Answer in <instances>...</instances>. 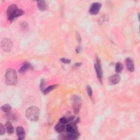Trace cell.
<instances>
[{
  "mask_svg": "<svg viewBox=\"0 0 140 140\" xmlns=\"http://www.w3.org/2000/svg\"><path fill=\"white\" fill-rule=\"evenodd\" d=\"M46 86V83H45V80L42 79L41 80V84H40V89L42 91H43L44 89H46L45 88Z\"/></svg>",
  "mask_w": 140,
  "mask_h": 140,
  "instance_id": "obj_20",
  "label": "cell"
},
{
  "mask_svg": "<svg viewBox=\"0 0 140 140\" xmlns=\"http://www.w3.org/2000/svg\"><path fill=\"white\" fill-rule=\"evenodd\" d=\"M37 3L39 10H40L42 12H44L47 9V4L44 1H38Z\"/></svg>",
  "mask_w": 140,
  "mask_h": 140,
  "instance_id": "obj_11",
  "label": "cell"
},
{
  "mask_svg": "<svg viewBox=\"0 0 140 140\" xmlns=\"http://www.w3.org/2000/svg\"><path fill=\"white\" fill-rule=\"evenodd\" d=\"M101 8V4L98 2L93 3L89 9V12L91 15H96Z\"/></svg>",
  "mask_w": 140,
  "mask_h": 140,
  "instance_id": "obj_7",
  "label": "cell"
},
{
  "mask_svg": "<svg viewBox=\"0 0 140 140\" xmlns=\"http://www.w3.org/2000/svg\"><path fill=\"white\" fill-rule=\"evenodd\" d=\"M13 43L9 39L4 38L1 42V48L4 51L6 52H10L12 49Z\"/></svg>",
  "mask_w": 140,
  "mask_h": 140,
  "instance_id": "obj_6",
  "label": "cell"
},
{
  "mask_svg": "<svg viewBox=\"0 0 140 140\" xmlns=\"http://www.w3.org/2000/svg\"><path fill=\"white\" fill-rule=\"evenodd\" d=\"M31 65L29 63L26 62L21 67V68L19 70V72H20V73H24L25 72H26L28 70L31 69Z\"/></svg>",
  "mask_w": 140,
  "mask_h": 140,
  "instance_id": "obj_12",
  "label": "cell"
},
{
  "mask_svg": "<svg viewBox=\"0 0 140 140\" xmlns=\"http://www.w3.org/2000/svg\"><path fill=\"white\" fill-rule=\"evenodd\" d=\"M76 38H77V40L78 41V42L79 43H80L81 41H82V38H81L80 35L79 33H76Z\"/></svg>",
  "mask_w": 140,
  "mask_h": 140,
  "instance_id": "obj_25",
  "label": "cell"
},
{
  "mask_svg": "<svg viewBox=\"0 0 140 140\" xmlns=\"http://www.w3.org/2000/svg\"><path fill=\"white\" fill-rule=\"evenodd\" d=\"M72 101L74 112L77 114L79 112L81 105H82V100L79 96L75 95L72 97Z\"/></svg>",
  "mask_w": 140,
  "mask_h": 140,
  "instance_id": "obj_5",
  "label": "cell"
},
{
  "mask_svg": "<svg viewBox=\"0 0 140 140\" xmlns=\"http://www.w3.org/2000/svg\"><path fill=\"white\" fill-rule=\"evenodd\" d=\"M59 122H61V123H63V124H66V125H67L69 123L68 119V118H66V117L61 118L60 119Z\"/></svg>",
  "mask_w": 140,
  "mask_h": 140,
  "instance_id": "obj_21",
  "label": "cell"
},
{
  "mask_svg": "<svg viewBox=\"0 0 140 140\" xmlns=\"http://www.w3.org/2000/svg\"><path fill=\"white\" fill-rule=\"evenodd\" d=\"M125 64L129 71L131 72L134 71V70H135V66H134V63L132 59L129 58H127L125 60Z\"/></svg>",
  "mask_w": 140,
  "mask_h": 140,
  "instance_id": "obj_8",
  "label": "cell"
},
{
  "mask_svg": "<svg viewBox=\"0 0 140 140\" xmlns=\"http://www.w3.org/2000/svg\"><path fill=\"white\" fill-rule=\"evenodd\" d=\"M120 80V77L119 75L115 74L112 75L110 78H109V80L110 82L112 84H116L118 83Z\"/></svg>",
  "mask_w": 140,
  "mask_h": 140,
  "instance_id": "obj_13",
  "label": "cell"
},
{
  "mask_svg": "<svg viewBox=\"0 0 140 140\" xmlns=\"http://www.w3.org/2000/svg\"><path fill=\"white\" fill-rule=\"evenodd\" d=\"M57 85H50L48 87H47V88H46V89H44V91H43V93L44 94V95H46V94H48V93H49L50 91H51L52 90H54V89H55L57 87Z\"/></svg>",
  "mask_w": 140,
  "mask_h": 140,
  "instance_id": "obj_16",
  "label": "cell"
},
{
  "mask_svg": "<svg viewBox=\"0 0 140 140\" xmlns=\"http://www.w3.org/2000/svg\"><path fill=\"white\" fill-rule=\"evenodd\" d=\"M24 13V11L18 8L17 5L14 4L9 5L7 10V18L9 21L14 20L15 18L23 15Z\"/></svg>",
  "mask_w": 140,
  "mask_h": 140,
  "instance_id": "obj_1",
  "label": "cell"
},
{
  "mask_svg": "<svg viewBox=\"0 0 140 140\" xmlns=\"http://www.w3.org/2000/svg\"><path fill=\"white\" fill-rule=\"evenodd\" d=\"M5 128L8 134H12L14 133V128L12 125V123L10 121H8L5 124Z\"/></svg>",
  "mask_w": 140,
  "mask_h": 140,
  "instance_id": "obj_14",
  "label": "cell"
},
{
  "mask_svg": "<svg viewBox=\"0 0 140 140\" xmlns=\"http://www.w3.org/2000/svg\"><path fill=\"white\" fill-rule=\"evenodd\" d=\"M86 91H87V94H88L89 97H91L93 96V90H92L91 88L89 85L86 86Z\"/></svg>",
  "mask_w": 140,
  "mask_h": 140,
  "instance_id": "obj_19",
  "label": "cell"
},
{
  "mask_svg": "<svg viewBox=\"0 0 140 140\" xmlns=\"http://www.w3.org/2000/svg\"><path fill=\"white\" fill-rule=\"evenodd\" d=\"M123 70V66L122 63H117L116 65V71L117 73L122 72Z\"/></svg>",
  "mask_w": 140,
  "mask_h": 140,
  "instance_id": "obj_17",
  "label": "cell"
},
{
  "mask_svg": "<svg viewBox=\"0 0 140 140\" xmlns=\"http://www.w3.org/2000/svg\"><path fill=\"white\" fill-rule=\"evenodd\" d=\"M5 83L8 85H14L17 82L18 76L16 72L13 69H8L5 75Z\"/></svg>",
  "mask_w": 140,
  "mask_h": 140,
  "instance_id": "obj_3",
  "label": "cell"
},
{
  "mask_svg": "<svg viewBox=\"0 0 140 140\" xmlns=\"http://www.w3.org/2000/svg\"><path fill=\"white\" fill-rule=\"evenodd\" d=\"M20 27L23 30H25L28 27V25L25 21H21L20 23Z\"/></svg>",
  "mask_w": 140,
  "mask_h": 140,
  "instance_id": "obj_22",
  "label": "cell"
},
{
  "mask_svg": "<svg viewBox=\"0 0 140 140\" xmlns=\"http://www.w3.org/2000/svg\"><path fill=\"white\" fill-rule=\"evenodd\" d=\"M16 135L19 140H24L25 136V132L24 129L22 127H18L16 129Z\"/></svg>",
  "mask_w": 140,
  "mask_h": 140,
  "instance_id": "obj_9",
  "label": "cell"
},
{
  "mask_svg": "<svg viewBox=\"0 0 140 140\" xmlns=\"http://www.w3.org/2000/svg\"><path fill=\"white\" fill-rule=\"evenodd\" d=\"M11 110H12V107L9 104H5L1 107V110L6 113H9Z\"/></svg>",
  "mask_w": 140,
  "mask_h": 140,
  "instance_id": "obj_15",
  "label": "cell"
},
{
  "mask_svg": "<svg viewBox=\"0 0 140 140\" xmlns=\"http://www.w3.org/2000/svg\"><path fill=\"white\" fill-rule=\"evenodd\" d=\"M81 65H82V64H81L80 63H76V64H75L73 66V69H77L78 68H79Z\"/></svg>",
  "mask_w": 140,
  "mask_h": 140,
  "instance_id": "obj_26",
  "label": "cell"
},
{
  "mask_svg": "<svg viewBox=\"0 0 140 140\" xmlns=\"http://www.w3.org/2000/svg\"><path fill=\"white\" fill-rule=\"evenodd\" d=\"M60 61L62 63H63L64 64H70V63H71V60H69V59H65V58L61 59Z\"/></svg>",
  "mask_w": 140,
  "mask_h": 140,
  "instance_id": "obj_24",
  "label": "cell"
},
{
  "mask_svg": "<svg viewBox=\"0 0 140 140\" xmlns=\"http://www.w3.org/2000/svg\"><path fill=\"white\" fill-rule=\"evenodd\" d=\"M82 50V47L80 46H78L76 48V52L77 53H80Z\"/></svg>",
  "mask_w": 140,
  "mask_h": 140,
  "instance_id": "obj_27",
  "label": "cell"
},
{
  "mask_svg": "<svg viewBox=\"0 0 140 140\" xmlns=\"http://www.w3.org/2000/svg\"><path fill=\"white\" fill-rule=\"evenodd\" d=\"M100 21H99V23H100L101 24L104 23V22H105V21H106V18L105 17L101 18L100 19Z\"/></svg>",
  "mask_w": 140,
  "mask_h": 140,
  "instance_id": "obj_28",
  "label": "cell"
},
{
  "mask_svg": "<svg viewBox=\"0 0 140 140\" xmlns=\"http://www.w3.org/2000/svg\"><path fill=\"white\" fill-rule=\"evenodd\" d=\"M5 128L2 124H0V135H3L5 133Z\"/></svg>",
  "mask_w": 140,
  "mask_h": 140,
  "instance_id": "obj_23",
  "label": "cell"
},
{
  "mask_svg": "<svg viewBox=\"0 0 140 140\" xmlns=\"http://www.w3.org/2000/svg\"><path fill=\"white\" fill-rule=\"evenodd\" d=\"M95 69L96 71L97 77L99 79L100 82L102 84V78H103V72L101 66V63L100 59L96 57V63L95 64Z\"/></svg>",
  "mask_w": 140,
  "mask_h": 140,
  "instance_id": "obj_4",
  "label": "cell"
},
{
  "mask_svg": "<svg viewBox=\"0 0 140 140\" xmlns=\"http://www.w3.org/2000/svg\"><path fill=\"white\" fill-rule=\"evenodd\" d=\"M7 114V117L8 120H10V121H14V120H15L16 119V117L14 114L10 113V112L8 113Z\"/></svg>",
  "mask_w": 140,
  "mask_h": 140,
  "instance_id": "obj_18",
  "label": "cell"
},
{
  "mask_svg": "<svg viewBox=\"0 0 140 140\" xmlns=\"http://www.w3.org/2000/svg\"><path fill=\"white\" fill-rule=\"evenodd\" d=\"M66 126V124H63V123H61V122H59L58 123V124L55 125V130L57 132L59 133H62L64 132V131H65Z\"/></svg>",
  "mask_w": 140,
  "mask_h": 140,
  "instance_id": "obj_10",
  "label": "cell"
},
{
  "mask_svg": "<svg viewBox=\"0 0 140 140\" xmlns=\"http://www.w3.org/2000/svg\"><path fill=\"white\" fill-rule=\"evenodd\" d=\"M40 110L38 107H35V106L29 107L25 112V115H26L27 118L33 122L37 121L39 117H40Z\"/></svg>",
  "mask_w": 140,
  "mask_h": 140,
  "instance_id": "obj_2",
  "label": "cell"
}]
</instances>
